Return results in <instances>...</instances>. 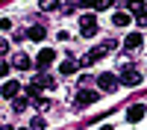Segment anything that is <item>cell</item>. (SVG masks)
Returning a JSON list of instances; mask_svg holds the SVG:
<instances>
[{"mask_svg":"<svg viewBox=\"0 0 147 130\" xmlns=\"http://www.w3.org/2000/svg\"><path fill=\"white\" fill-rule=\"evenodd\" d=\"M38 6L44 12H53V9H59V0H38Z\"/></svg>","mask_w":147,"mask_h":130,"instance_id":"cell-15","label":"cell"},{"mask_svg":"<svg viewBox=\"0 0 147 130\" xmlns=\"http://www.w3.org/2000/svg\"><path fill=\"white\" fill-rule=\"evenodd\" d=\"M38 92H41V83H30V86H27V95H30V98H38Z\"/></svg>","mask_w":147,"mask_h":130,"instance_id":"cell-16","label":"cell"},{"mask_svg":"<svg viewBox=\"0 0 147 130\" xmlns=\"http://www.w3.org/2000/svg\"><path fill=\"white\" fill-rule=\"evenodd\" d=\"M80 33L85 39L97 35V15H80Z\"/></svg>","mask_w":147,"mask_h":130,"instance_id":"cell-2","label":"cell"},{"mask_svg":"<svg viewBox=\"0 0 147 130\" xmlns=\"http://www.w3.org/2000/svg\"><path fill=\"white\" fill-rule=\"evenodd\" d=\"M21 130H27V127H21Z\"/></svg>","mask_w":147,"mask_h":130,"instance_id":"cell-25","label":"cell"},{"mask_svg":"<svg viewBox=\"0 0 147 130\" xmlns=\"http://www.w3.org/2000/svg\"><path fill=\"white\" fill-rule=\"evenodd\" d=\"M9 74V62H0V77H6Z\"/></svg>","mask_w":147,"mask_h":130,"instance_id":"cell-22","label":"cell"},{"mask_svg":"<svg viewBox=\"0 0 147 130\" xmlns=\"http://www.w3.org/2000/svg\"><path fill=\"white\" fill-rule=\"evenodd\" d=\"M77 68H80V62H74V59H68V62H62V65H59V74H65V77H68V74H74Z\"/></svg>","mask_w":147,"mask_h":130,"instance_id":"cell-14","label":"cell"},{"mask_svg":"<svg viewBox=\"0 0 147 130\" xmlns=\"http://www.w3.org/2000/svg\"><path fill=\"white\" fill-rule=\"evenodd\" d=\"M35 62H32V59L27 56V53H18L15 56V68H21V71H27V68H32Z\"/></svg>","mask_w":147,"mask_h":130,"instance_id":"cell-13","label":"cell"},{"mask_svg":"<svg viewBox=\"0 0 147 130\" xmlns=\"http://www.w3.org/2000/svg\"><path fill=\"white\" fill-rule=\"evenodd\" d=\"M136 21L141 24V27H147V9H144V12H138V15H136Z\"/></svg>","mask_w":147,"mask_h":130,"instance_id":"cell-19","label":"cell"},{"mask_svg":"<svg viewBox=\"0 0 147 130\" xmlns=\"http://www.w3.org/2000/svg\"><path fill=\"white\" fill-rule=\"evenodd\" d=\"M138 83H141V74L129 62H124L121 65V86H138Z\"/></svg>","mask_w":147,"mask_h":130,"instance_id":"cell-1","label":"cell"},{"mask_svg":"<svg viewBox=\"0 0 147 130\" xmlns=\"http://www.w3.org/2000/svg\"><path fill=\"white\" fill-rule=\"evenodd\" d=\"M50 62H56V50L53 47H44L38 53V59H35V68H50Z\"/></svg>","mask_w":147,"mask_h":130,"instance_id":"cell-5","label":"cell"},{"mask_svg":"<svg viewBox=\"0 0 147 130\" xmlns=\"http://www.w3.org/2000/svg\"><path fill=\"white\" fill-rule=\"evenodd\" d=\"M82 6H85V9H97V12H100V9H109V6H112V0H82Z\"/></svg>","mask_w":147,"mask_h":130,"instance_id":"cell-12","label":"cell"},{"mask_svg":"<svg viewBox=\"0 0 147 130\" xmlns=\"http://www.w3.org/2000/svg\"><path fill=\"white\" fill-rule=\"evenodd\" d=\"M30 130H44V118H41V115H35L32 121H30Z\"/></svg>","mask_w":147,"mask_h":130,"instance_id":"cell-17","label":"cell"},{"mask_svg":"<svg viewBox=\"0 0 147 130\" xmlns=\"http://www.w3.org/2000/svg\"><path fill=\"white\" fill-rule=\"evenodd\" d=\"M6 50H9V44H6V42H3V39H0V56H3V53H6Z\"/></svg>","mask_w":147,"mask_h":130,"instance_id":"cell-23","label":"cell"},{"mask_svg":"<svg viewBox=\"0 0 147 130\" xmlns=\"http://www.w3.org/2000/svg\"><path fill=\"white\" fill-rule=\"evenodd\" d=\"M97 130H112V127H97Z\"/></svg>","mask_w":147,"mask_h":130,"instance_id":"cell-24","label":"cell"},{"mask_svg":"<svg viewBox=\"0 0 147 130\" xmlns=\"http://www.w3.org/2000/svg\"><path fill=\"white\" fill-rule=\"evenodd\" d=\"M129 21H132V15H129V12H115V15H112V24H115V27H129Z\"/></svg>","mask_w":147,"mask_h":130,"instance_id":"cell-11","label":"cell"},{"mask_svg":"<svg viewBox=\"0 0 147 130\" xmlns=\"http://www.w3.org/2000/svg\"><path fill=\"white\" fill-rule=\"evenodd\" d=\"M103 56H106V47H94V50H88V53H85V59H82L80 65H94V62H100Z\"/></svg>","mask_w":147,"mask_h":130,"instance_id":"cell-7","label":"cell"},{"mask_svg":"<svg viewBox=\"0 0 147 130\" xmlns=\"http://www.w3.org/2000/svg\"><path fill=\"white\" fill-rule=\"evenodd\" d=\"M18 92H21L18 80H6L3 86H0V95H3V98H18Z\"/></svg>","mask_w":147,"mask_h":130,"instance_id":"cell-6","label":"cell"},{"mask_svg":"<svg viewBox=\"0 0 147 130\" xmlns=\"http://www.w3.org/2000/svg\"><path fill=\"white\" fill-rule=\"evenodd\" d=\"M27 39H30V42H41V39H47V30L41 27V24H35V27L27 30Z\"/></svg>","mask_w":147,"mask_h":130,"instance_id":"cell-10","label":"cell"},{"mask_svg":"<svg viewBox=\"0 0 147 130\" xmlns=\"http://www.w3.org/2000/svg\"><path fill=\"white\" fill-rule=\"evenodd\" d=\"M12 110H15V112H24V110H27V101H24V98H15V103H12Z\"/></svg>","mask_w":147,"mask_h":130,"instance_id":"cell-18","label":"cell"},{"mask_svg":"<svg viewBox=\"0 0 147 130\" xmlns=\"http://www.w3.org/2000/svg\"><path fill=\"white\" fill-rule=\"evenodd\" d=\"M0 30H12V21L9 18H0Z\"/></svg>","mask_w":147,"mask_h":130,"instance_id":"cell-20","label":"cell"},{"mask_svg":"<svg viewBox=\"0 0 147 130\" xmlns=\"http://www.w3.org/2000/svg\"><path fill=\"white\" fill-rule=\"evenodd\" d=\"M141 44H144V35H141V33H129L127 39H124V47H127V50H136V47H141Z\"/></svg>","mask_w":147,"mask_h":130,"instance_id":"cell-9","label":"cell"},{"mask_svg":"<svg viewBox=\"0 0 147 130\" xmlns=\"http://www.w3.org/2000/svg\"><path fill=\"white\" fill-rule=\"evenodd\" d=\"M103 47H106V50H115V47H118V42H115V39H109V42H103Z\"/></svg>","mask_w":147,"mask_h":130,"instance_id":"cell-21","label":"cell"},{"mask_svg":"<svg viewBox=\"0 0 147 130\" xmlns=\"http://www.w3.org/2000/svg\"><path fill=\"white\" fill-rule=\"evenodd\" d=\"M141 118H144V103H132L127 110V121L136 124V121H141Z\"/></svg>","mask_w":147,"mask_h":130,"instance_id":"cell-8","label":"cell"},{"mask_svg":"<svg viewBox=\"0 0 147 130\" xmlns=\"http://www.w3.org/2000/svg\"><path fill=\"white\" fill-rule=\"evenodd\" d=\"M97 86H100L103 92H115L121 86V77H115V74H97Z\"/></svg>","mask_w":147,"mask_h":130,"instance_id":"cell-3","label":"cell"},{"mask_svg":"<svg viewBox=\"0 0 147 130\" xmlns=\"http://www.w3.org/2000/svg\"><path fill=\"white\" fill-rule=\"evenodd\" d=\"M94 101H97V92H94V89H80L77 98H74L77 106H88V103H94Z\"/></svg>","mask_w":147,"mask_h":130,"instance_id":"cell-4","label":"cell"}]
</instances>
